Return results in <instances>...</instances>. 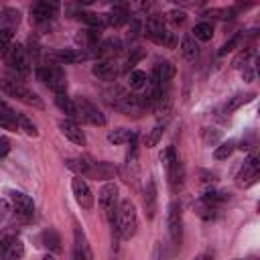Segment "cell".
<instances>
[{"mask_svg":"<svg viewBox=\"0 0 260 260\" xmlns=\"http://www.w3.org/2000/svg\"><path fill=\"white\" fill-rule=\"evenodd\" d=\"M116 230L120 234L122 240H130L134 238L136 230H138V213H136V205L130 199H122L118 205V215H116Z\"/></svg>","mask_w":260,"mask_h":260,"instance_id":"obj_1","label":"cell"},{"mask_svg":"<svg viewBox=\"0 0 260 260\" xmlns=\"http://www.w3.org/2000/svg\"><path fill=\"white\" fill-rule=\"evenodd\" d=\"M0 89H2L6 95H10V98H14V100H18V102H22V104H26V106H32V108H39V110L45 108L43 100H41L32 89H28L26 85H22L20 81L2 79V81H0Z\"/></svg>","mask_w":260,"mask_h":260,"instance_id":"obj_2","label":"cell"},{"mask_svg":"<svg viewBox=\"0 0 260 260\" xmlns=\"http://www.w3.org/2000/svg\"><path fill=\"white\" fill-rule=\"evenodd\" d=\"M37 77L51 91H55V95L57 93H65V89H67V77H65V71L59 65H39Z\"/></svg>","mask_w":260,"mask_h":260,"instance_id":"obj_3","label":"cell"},{"mask_svg":"<svg viewBox=\"0 0 260 260\" xmlns=\"http://www.w3.org/2000/svg\"><path fill=\"white\" fill-rule=\"evenodd\" d=\"M98 201L100 207L106 215V219L110 221V225H116V215H118V187L114 183H104L100 193H98Z\"/></svg>","mask_w":260,"mask_h":260,"instance_id":"obj_4","label":"cell"},{"mask_svg":"<svg viewBox=\"0 0 260 260\" xmlns=\"http://www.w3.org/2000/svg\"><path fill=\"white\" fill-rule=\"evenodd\" d=\"M167 228L173 246H181L183 240V211L179 201H171L167 207Z\"/></svg>","mask_w":260,"mask_h":260,"instance_id":"obj_5","label":"cell"},{"mask_svg":"<svg viewBox=\"0 0 260 260\" xmlns=\"http://www.w3.org/2000/svg\"><path fill=\"white\" fill-rule=\"evenodd\" d=\"M75 112H77V118H81L83 122H87L91 126H104L106 124L104 112L93 102H89L87 98H75Z\"/></svg>","mask_w":260,"mask_h":260,"instance_id":"obj_6","label":"cell"},{"mask_svg":"<svg viewBox=\"0 0 260 260\" xmlns=\"http://www.w3.org/2000/svg\"><path fill=\"white\" fill-rule=\"evenodd\" d=\"M4 57H6L8 65H10V69L16 71V75H20V77L28 75V71H30V61H28V53H26V49H24L22 45H18V43L12 45Z\"/></svg>","mask_w":260,"mask_h":260,"instance_id":"obj_7","label":"cell"},{"mask_svg":"<svg viewBox=\"0 0 260 260\" xmlns=\"http://www.w3.org/2000/svg\"><path fill=\"white\" fill-rule=\"evenodd\" d=\"M142 28H144V35L152 43H156V45H169L171 43V32L165 28V24L158 16H148L146 22L142 24Z\"/></svg>","mask_w":260,"mask_h":260,"instance_id":"obj_8","label":"cell"},{"mask_svg":"<svg viewBox=\"0 0 260 260\" xmlns=\"http://www.w3.org/2000/svg\"><path fill=\"white\" fill-rule=\"evenodd\" d=\"M57 10H59V4L55 2H37L32 8H30V20L37 24V26H43V24H49L55 16H57Z\"/></svg>","mask_w":260,"mask_h":260,"instance_id":"obj_9","label":"cell"},{"mask_svg":"<svg viewBox=\"0 0 260 260\" xmlns=\"http://www.w3.org/2000/svg\"><path fill=\"white\" fill-rule=\"evenodd\" d=\"M71 191H73V197H75V201H77V205L81 209L89 211L93 207V193H91V189H89V185H87L85 179L75 177L71 181Z\"/></svg>","mask_w":260,"mask_h":260,"instance_id":"obj_10","label":"cell"},{"mask_svg":"<svg viewBox=\"0 0 260 260\" xmlns=\"http://www.w3.org/2000/svg\"><path fill=\"white\" fill-rule=\"evenodd\" d=\"M258 175H260V162H258V156L252 154V156L244 162L242 171L238 173V177H236V185H238V187H248V185L256 183Z\"/></svg>","mask_w":260,"mask_h":260,"instance_id":"obj_11","label":"cell"},{"mask_svg":"<svg viewBox=\"0 0 260 260\" xmlns=\"http://www.w3.org/2000/svg\"><path fill=\"white\" fill-rule=\"evenodd\" d=\"M8 195H10V201H12V205H14V211H16L20 217H24V219L32 217V213H35V203H32V199H30L26 193H22V191H8Z\"/></svg>","mask_w":260,"mask_h":260,"instance_id":"obj_12","label":"cell"},{"mask_svg":"<svg viewBox=\"0 0 260 260\" xmlns=\"http://www.w3.org/2000/svg\"><path fill=\"white\" fill-rule=\"evenodd\" d=\"M59 128L65 134V138H69L73 144H79V146L85 144V134H83V130L73 120H61L59 122Z\"/></svg>","mask_w":260,"mask_h":260,"instance_id":"obj_13","label":"cell"},{"mask_svg":"<svg viewBox=\"0 0 260 260\" xmlns=\"http://www.w3.org/2000/svg\"><path fill=\"white\" fill-rule=\"evenodd\" d=\"M73 238H75L73 248L81 254V260H93L91 246H89V242H87V238H85V234H83V230H81L79 225H75V230H73Z\"/></svg>","mask_w":260,"mask_h":260,"instance_id":"obj_14","label":"cell"},{"mask_svg":"<svg viewBox=\"0 0 260 260\" xmlns=\"http://www.w3.org/2000/svg\"><path fill=\"white\" fill-rule=\"evenodd\" d=\"M91 73L95 75V77H100V79H104V81H112V79H116V75H118V69H116V65L112 63V61H95V65L91 67Z\"/></svg>","mask_w":260,"mask_h":260,"instance_id":"obj_15","label":"cell"},{"mask_svg":"<svg viewBox=\"0 0 260 260\" xmlns=\"http://www.w3.org/2000/svg\"><path fill=\"white\" fill-rule=\"evenodd\" d=\"M175 73H177V69H175V65H173L171 61H158V63L154 65L152 77H154L160 85H165L167 81H171V79L175 77Z\"/></svg>","mask_w":260,"mask_h":260,"instance_id":"obj_16","label":"cell"},{"mask_svg":"<svg viewBox=\"0 0 260 260\" xmlns=\"http://www.w3.org/2000/svg\"><path fill=\"white\" fill-rule=\"evenodd\" d=\"M65 167L69 171H73L77 177H83V175H89V171L93 167V160H89L87 156H73V158L65 160Z\"/></svg>","mask_w":260,"mask_h":260,"instance_id":"obj_17","label":"cell"},{"mask_svg":"<svg viewBox=\"0 0 260 260\" xmlns=\"http://www.w3.org/2000/svg\"><path fill=\"white\" fill-rule=\"evenodd\" d=\"M122 49V43L118 39H106L104 43L98 45V59L102 61H110V57H116Z\"/></svg>","mask_w":260,"mask_h":260,"instance_id":"obj_18","label":"cell"},{"mask_svg":"<svg viewBox=\"0 0 260 260\" xmlns=\"http://www.w3.org/2000/svg\"><path fill=\"white\" fill-rule=\"evenodd\" d=\"M144 209H146V215L152 219L154 217V211H156V187H154V181L148 179L146 181V187H144Z\"/></svg>","mask_w":260,"mask_h":260,"instance_id":"obj_19","label":"cell"},{"mask_svg":"<svg viewBox=\"0 0 260 260\" xmlns=\"http://www.w3.org/2000/svg\"><path fill=\"white\" fill-rule=\"evenodd\" d=\"M22 256H24V244H22V240L20 238H12L10 240V244L4 248V252L0 254V258L2 260H22Z\"/></svg>","mask_w":260,"mask_h":260,"instance_id":"obj_20","label":"cell"},{"mask_svg":"<svg viewBox=\"0 0 260 260\" xmlns=\"http://www.w3.org/2000/svg\"><path fill=\"white\" fill-rule=\"evenodd\" d=\"M75 41L81 45V49H95L100 41V30L98 28H83L77 32Z\"/></svg>","mask_w":260,"mask_h":260,"instance_id":"obj_21","label":"cell"},{"mask_svg":"<svg viewBox=\"0 0 260 260\" xmlns=\"http://www.w3.org/2000/svg\"><path fill=\"white\" fill-rule=\"evenodd\" d=\"M16 118H18V112H14L6 102L0 100V126L2 128H10V130H16Z\"/></svg>","mask_w":260,"mask_h":260,"instance_id":"obj_22","label":"cell"},{"mask_svg":"<svg viewBox=\"0 0 260 260\" xmlns=\"http://www.w3.org/2000/svg\"><path fill=\"white\" fill-rule=\"evenodd\" d=\"M167 175H169V185L173 189H179L183 185V179H185V169H183V162L177 160L173 162L169 169H167Z\"/></svg>","mask_w":260,"mask_h":260,"instance_id":"obj_23","label":"cell"},{"mask_svg":"<svg viewBox=\"0 0 260 260\" xmlns=\"http://www.w3.org/2000/svg\"><path fill=\"white\" fill-rule=\"evenodd\" d=\"M39 240H41V246H45L47 250L61 252V238H59V234L55 230H45Z\"/></svg>","mask_w":260,"mask_h":260,"instance_id":"obj_24","label":"cell"},{"mask_svg":"<svg viewBox=\"0 0 260 260\" xmlns=\"http://www.w3.org/2000/svg\"><path fill=\"white\" fill-rule=\"evenodd\" d=\"M181 53H183V57H185L187 61H195V59H197V55H199V45H197V41H195L191 35L183 37V41H181Z\"/></svg>","mask_w":260,"mask_h":260,"instance_id":"obj_25","label":"cell"},{"mask_svg":"<svg viewBox=\"0 0 260 260\" xmlns=\"http://www.w3.org/2000/svg\"><path fill=\"white\" fill-rule=\"evenodd\" d=\"M254 98H256V93H238V95H234V98H230V100L225 102L223 112H225V114H232V112H236L240 106H244V104L252 102Z\"/></svg>","mask_w":260,"mask_h":260,"instance_id":"obj_26","label":"cell"},{"mask_svg":"<svg viewBox=\"0 0 260 260\" xmlns=\"http://www.w3.org/2000/svg\"><path fill=\"white\" fill-rule=\"evenodd\" d=\"M89 175L91 177H98V179H112L116 175V167L110 165V162H93Z\"/></svg>","mask_w":260,"mask_h":260,"instance_id":"obj_27","label":"cell"},{"mask_svg":"<svg viewBox=\"0 0 260 260\" xmlns=\"http://www.w3.org/2000/svg\"><path fill=\"white\" fill-rule=\"evenodd\" d=\"M55 104L61 112H65L69 118H77V112H75V102L71 98H67L65 93H57L55 95Z\"/></svg>","mask_w":260,"mask_h":260,"instance_id":"obj_28","label":"cell"},{"mask_svg":"<svg viewBox=\"0 0 260 260\" xmlns=\"http://www.w3.org/2000/svg\"><path fill=\"white\" fill-rule=\"evenodd\" d=\"M106 16V24L108 26H120L128 20V12L124 10V6H116L110 14H104Z\"/></svg>","mask_w":260,"mask_h":260,"instance_id":"obj_29","label":"cell"},{"mask_svg":"<svg viewBox=\"0 0 260 260\" xmlns=\"http://www.w3.org/2000/svg\"><path fill=\"white\" fill-rule=\"evenodd\" d=\"M191 37H193L195 41L207 43V41H211V37H213V26H211L209 22H199V24H195Z\"/></svg>","mask_w":260,"mask_h":260,"instance_id":"obj_30","label":"cell"},{"mask_svg":"<svg viewBox=\"0 0 260 260\" xmlns=\"http://www.w3.org/2000/svg\"><path fill=\"white\" fill-rule=\"evenodd\" d=\"M16 126H18V130H22L26 136H39V130H37V124L26 116V114H18V118H16Z\"/></svg>","mask_w":260,"mask_h":260,"instance_id":"obj_31","label":"cell"},{"mask_svg":"<svg viewBox=\"0 0 260 260\" xmlns=\"http://www.w3.org/2000/svg\"><path fill=\"white\" fill-rule=\"evenodd\" d=\"M132 136H134V132L130 128H116L108 134V140L112 144H126V142H130Z\"/></svg>","mask_w":260,"mask_h":260,"instance_id":"obj_32","label":"cell"},{"mask_svg":"<svg viewBox=\"0 0 260 260\" xmlns=\"http://www.w3.org/2000/svg\"><path fill=\"white\" fill-rule=\"evenodd\" d=\"M162 132H165V124H156V126H152V128L146 132V136H144V146H146V148L156 146L158 140L162 138Z\"/></svg>","mask_w":260,"mask_h":260,"instance_id":"obj_33","label":"cell"},{"mask_svg":"<svg viewBox=\"0 0 260 260\" xmlns=\"http://www.w3.org/2000/svg\"><path fill=\"white\" fill-rule=\"evenodd\" d=\"M146 83H148V75H146L144 71H140V69H132V71H130V75H128V85H130L132 89H142Z\"/></svg>","mask_w":260,"mask_h":260,"instance_id":"obj_34","label":"cell"},{"mask_svg":"<svg viewBox=\"0 0 260 260\" xmlns=\"http://www.w3.org/2000/svg\"><path fill=\"white\" fill-rule=\"evenodd\" d=\"M234 150H236V142H234V140H228V142H221L219 146H215L213 156H215L217 160H223V158L232 156V152H234Z\"/></svg>","mask_w":260,"mask_h":260,"instance_id":"obj_35","label":"cell"},{"mask_svg":"<svg viewBox=\"0 0 260 260\" xmlns=\"http://www.w3.org/2000/svg\"><path fill=\"white\" fill-rule=\"evenodd\" d=\"M0 22H2V28H12L14 24H18V10L6 8V10L0 14Z\"/></svg>","mask_w":260,"mask_h":260,"instance_id":"obj_36","label":"cell"},{"mask_svg":"<svg viewBox=\"0 0 260 260\" xmlns=\"http://www.w3.org/2000/svg\"><path fill=\"white\" fill-rule=\"evenodd\" d=\"M10 47H12V28L0 26V55H6Z\"/></svg>","mask_w":260,"mask_h":260,"instance_id":"obj_37","label":"cell"},{"mask_svg":"<svg viewBox=\"0 0 260 260\" xmlns=\"http://www.w3.org/2000/svg\"><path fill=\"white\" fill-rule=\"evenodd\" d=\"M250 55H252V49H244V51H240V53L234 57L232 67H234V69H242V67H246V65H248Z\"/></svg>","mask_w":260,"mask_h":260,"instance_id":"obj_38","label":"cell"},{"mask_svg":"<svg viewBox=\"0 0 260 260\" xmlns=\"http://www.w3.org/2000/svg\"><path fill=\"white\" fill-rule=\"evenodd\" d=\"M179 158H177V152H175V148L173 146H167L162 152H160V162H162V167L165 169H169L173 162H177Z\"/></svg>","mask_w":260,"mask_h":260,"instance_id":"obj_39","label":"cell"},{"mask_svg":"<svg viewBox=\"0 0 260 260\" xmlns=\"http://www.w3.org/2000/svg\"><path fill=\"white\" fill-rule=\"evenodd\" d=\"M142 57H144V51H142V49H136V51L126 59V67H124V69H126V71H130V69H132V67H134Z\"/></svg>","mask_w":260,"mask_h":260,"instance_id":"obj_40","label":"cell"},{"mask_svg":"<svg viewBox=\"0 0 260 260\" xmlns=\"http://www.w3.org/2000/svg\"><path fill=\"white\" fill-rule=\"evenodd\" d=\"M167 16H169V20H171L173 24H183L185 18H187V14H185L183 10H171Z\"/></svg>","mask_w":260,"mask_h":260,"instance_id":"obj_41","label":"cell"},{"mask_svg":"<svg viewBox=\"0 0 260 260\" xmlns=\"http://www.w3.org/2000/svg\"><path fill=\"white\" fill-rule=\"evenodd\" d=\"M238 43H240V35H236V37H232V39H230V41H228V43H225V45H223V47L219 49V53H217V55H225V53H230V51H234V47H236Z\"/></svg>","mask_w":260,"mask_h":260,"instance_id":"obj_42","label":"cell"},{"mask_svg":"<svg viewBox=\"0 0 260 260\" xmlns=\"http://www.w3.org/2000/svg\"><path fill=\"white\" fill-rule=\"evenodd\" d=\"M130 30H132V37H138L140 30H142V20L140 18H132L130 20Z\"/></svg>","mask_w":260,"mask_h":260,"instance_id":"obj_43","label":"cell"},{"mask_svg":"<svg viewBox=\"0 0 260 260\" xmlns=\"http://www.w3.org/2000/svg\"><path fill=\"white\" fill-rule=\"evenodd\" d=\"M10 152V140L6 136H0V156H6Z\"/></svg>","mask_w":260,"mask_h":260,"instance_id":"obj_44","label":"cell"},{"mask_svg":"<svg viewBox=\"0 0 260 260\" xmlns=\"http://www.w3.org/2000/svg\"><path fill=\"white\" fill-rule=\"evenodd\" d=\"M242 77H244V81H248V83L254 79V69H252V65L242 67Z\"/></svg>","mask_w":260,"mask_h":260,"instance_id":"obj_45","label":"cell"},{"mask_svg":"<svg viewBox=\"0 0 260 260\" xmlns=\"http://www.w3.org/2000/svg\"><path fill=\"white\" fill-rule=\"evenodd\" d=\"M8 211H10V205H8V201H6L4 197H0V217H4Z\"/></svg>","mask_w":260,"mask_h":260,"instance_id":"obj_46","label":"cell"},{"mask_svg":"<svg viewBox=\"0 0 260 260\" xmlns=\"http://www.w3.org/2000/svg\"><path fill=\"white\" fill-rule=\"evenodd\" d=\"M195 260H213V258H211V254H199V256H195Z\"/></svg>","mask_w":260,"mask_h":260,"instance_id":"obj_47","label":"cell"},{"mask_svg":"<svg viewBox=\"0 0 260 260\" xmlns=\"http://www.w3.org/2000/svg\"><path fill=\"white\" fill-rule=\"evenodd\" d=\"M71 260H81V254H79L75 248H73V252H71Z\"/></svg>","mask_w":260,"mask_h":260,"instance_id":"obj_48","label":"cell"},{"mask_svg":"<svg viewBox=\"0 0 260 260\" xmlns=\"http://www.w3.org/2000/svg\"><path fill=\"white\" fill-rule=\"evenodd\" d=\"M43 260H55V256H51V254H47V256H45Z\"/></svg>","mask_w":260,"mask_h":260,"instance_id":"obj_49","label":"cell"},{"mask_svg":"<svg viewBox=\"0 0 260 260\" xmlns=\"http://www.w3.org/2000/svg\"><path fill=\"white\" fill-rule=\"evenodd\" d=\"M234 260H238V258H234Z\"/></svg>","mask_w":260,"mask_h":260,"instance_id":"obj_50","label":"cell"}]
</instances>
